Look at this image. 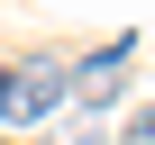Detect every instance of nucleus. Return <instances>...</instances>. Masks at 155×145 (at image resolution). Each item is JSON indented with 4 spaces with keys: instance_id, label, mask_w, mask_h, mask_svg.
Listing matches in <instances>:
<instances>
[{
    "instance_id": "1",
    "label": "nucleus",
    "mask_w": 155,
    "mask_h": 145,
    "mask_svg": "<svg viewBox=\"0 0 155 145\" xmlns=\"http://www.w3.org/2000/svg\"><path fill=\"white\" fill-rule=\"evenodd\" d=\"M64 91H73V72H64L55 54H28L18 72H0V127H28V118H46Z\"/></svg>"
},
{
    "instance_id": "2",
    "label": "nucleus",
    "mask_w": 155,
    "mask_h": 145,
    "mask_svg": "<svg viewBox=\"0 0 155 145\" xmlns=\"http://www.w3.org/2000/svg\"><path fill=\"white\" fill-rule=\"evenodd\" d=\"M119 82H128V72H119V54H101V63H82V72H73V91H82L91 109H110V100H119Z\"/></svg>"
},
{
    "instance_id": "3",
    "label": "nucleus",
    "mask_w": 155,
    "mask_h": 145,
    "mask_svg": "<svg viewBox=\"0 0 155 145\" xmlns=\"http://www.w3.org/2000/svg\"><path fill=\"white\" fill-rule=\"evenodd\" d=\"M119 145H155V100H146V109H137V118L119 127Z\"/></svg>"
}]
</instances>
